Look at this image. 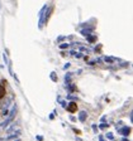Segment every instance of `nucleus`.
<instances>
[{
  "label": "nucleus",
  "instance_id": "f257e3e1",
  "mask_svg": "<svg viewBox=\"0 0 133 141\" xmlns=\"http://www.w3.org/2000/svg\"><path fill=\"white\" fill-rule=\"evenodd\" d=\"M68 111H70L71 113L77 112V103H75V102H71V103L68 105Z\"/></svg>",
  "mask_w": 133,
  "mask_h": 141
},
{
  "label": "nucleus",
  "instance_id": "f03ea898",
  "mask_svg": "<svg viewBox=\"0 0 133 141\" xmlns=\"http://www.w3.org/2000/svg\"><path fill=\"white\" fill-rule=\"evenodd\" d=\"M5 93H7V91H5V86L0 85V98H3V97L5 96Z\"/></svg>",
  "mask_w": 133,
  "mask_h": 141
}]
</instances>
